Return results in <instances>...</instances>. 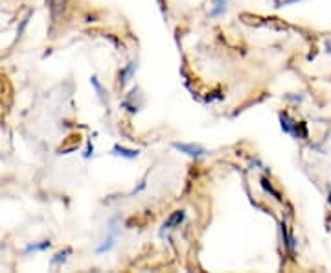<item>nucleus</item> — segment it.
Wrapping results in <instances>:
<instances>
[{
  "label": "nucleus",
  "instance_id": "obj_1",
  "mask_svg": "<svg viewBox=\"0 0 331 273\" xmlns=\"http://www.w3.org/2000/svg\"><path fill=\"white\" fill-rule=\"evenodd\" d=\"M116 221H118V218H112L110 220V227H109V235L107 238L103 240V243H101L100 247L96 249V253H105V251L112 249L116 243V238H118V227H116Z\"/></svg>",
  "mask_w": 331,
  "mask_h": 273
},
{
  "label": "nucleus",
  "instance_id": "obj_2",
  "mask_svg": "<svg viewBox=\"0 0 331 273\" xmlns=\"http://www.w3.org/2000/svg\"><path fill=\"white\" fill-rule=\"evenodd\" d=\"M173 148L179 150L180 153H186L190 157H201L206 153V150L199 144H184V142H173Z\"/></svg>",
  "mask_w": 331,
  "mask_h": 273
},
{
  "label": "nucleus",
  "instance_id": "obj_3",
  "mask_svg": "<svg viewBox=\"0 0 331 273\" xmlns=\"http://www.w3.org/2000/svg\"><path fill=\"white\" fill-rule=\"evenodd\" d=\"M46 4H48V9H50L52 21L57 22L59 17L65 13L66 7H68V0H46Z\"/></svg>",
  "mask_w": 331,
  "mask_h": 273
},
{
  "label": "nucleus",
  "instance_id": "obj_4",
  "mask_svg": "<svg viewBox=\"0 0 331 273\" xmlns=\"http://www.w3.org/2000/svg\"><path fill=\"white\" fill-rule=\"evenodd\" d=\"M186 220V211H175V212L169 214V218L164 221V225H162V229H175L179 227L182 221Z\"/></svg>",
  "mask_w": 331,
  "mask_h": 273
},
{
  "label": "nucleus",
  "instance_id": "obj_5",
  "mask_svg": "<svg viewBox=\"0 0 331 273\" xmlns=\"http://www.w3.org/2000/svg\"><path fill=\"white\" fill-rule=\"evenodd\" d=\"M135 70H137V63H135V61L127 63V65H125V68H122V70H120V87H125V85H127V81L133 78Z\"/></svg>",
  "mask_w": 331,
  "mask_h": 273
},
{
  "label": "nucleus",
  "instance_id": "obj_6",
  "mask_svg": "<svg viewBox=\"0 0 331 273\" xmlns=\"http://www.w3.org/2000/svg\"><path fill=\"white\" fill-rule=\"evenodd\" d=\"M280 122H281V129H283L285 133H289V135H293V129H295L296 120L295 118H291V115H289L287 111L280 113Z\"/></svg>",
  "mask_w": 331,
  "mask_h": 273
},
{
  "label": "nucleus",
  "instance_id": "obj_7",
  "mask_svg": "<svg viewBox=\"0 0 331 273\" xmlns=\"http://www.w3.org/2000/svg\"><path fill=\"white\" fill-rule=\"evenodd\" d=\"M281 236H283V242H285V245H287V249L291 251V253H295L296 240H295V236L287 231V223H285V221H281Z\"/></svg>",
  "mask_w": 331,
  "mask_h": 273
},
{
  "label": "nucleus",
  "instance_id": "obj_8",
  "mask_svg": "<svg viewBox=\"0 0 331 273\" xmlns=\"http://www.w3.org/2000/svg\"><path fill=\"white\" fill-rule=\"evenodd\" d=\"M112 153L118 155V157H125V159H137L138 155H140V152H138V150H129V148H123V146H120V144H116V146L112 148Z\"/></svg>",
  "mask_w": 331,
  "mask_h": 273
},
{
  "label": "nucleus",
  "instance_id": "obj_9",
  "mask_svg": "<svg viewBox=\"0 0 331 273\" xmlns=\"http://www.w3.org/2000/svg\"><path fill=\"white\" fill-rule=\"evenodd\" d=\"M52 247V242L50 240H43V242H37V243H29V245H26L24 249H22V253L24 255H29V253H37V251H46Z\"/></svg>",
  "mask_w": 331,
  "mask_h": 273
},
{
  "label": "nucleus",
  "instance_id": "obj_10",
  "mask_svg": "<svg viewBox=\"0 0 331 273\" xmlns=\"http://www.w3.org/2000/svg\"><path fill=\"white\" fill-rule=\"evenodd\" d=\"M72 255V249L70 247H65L63 251H59V253H55L54 255V258L50 260V264L52 266H61V264H65L66 262V258Z\"/></svg>",
  "mask_w": 331,
  "mask_h": 273
},
{
  "label": "nucleus",
  "instance_id": "obj_11",
  "mask_svg": "<svg viewBox=\"0 0 331 273\" xmlns=\"http://www.w3.org/2000/svg\"><path fill=\"white\" fill-rule=\"evenodd\" d=\"M293 137L296 139H307V125L303 122H296L295 129H293Z\"/></svg>",
  "mask_w": 331,
  "mask_h": 273
},
{
  "label": "nucleus",
  "instance_id": "obj_12",
  "mask_svg": "<svg viewBox=\"0 0 331 273\" xmlns=\"http://www.w3.org/2000/svg\"><path fill=\"white\" fill-rule=\"evenodd\" d=\"M90 83H92V87L96 89V92H98V98H100V100L103 103H107V98H105V89L101 87V83L98 81V78H96V76H92V78H90Z\"/></svg>",
  "mask_w": 331,
  "mask_h": 273
},
{
  "label": "nucleus",
  "instance_id": "obj_13",
  "mask_svg": "<svg viewBox=\"0 0 331 273\" xmlns=\"http://www.w3.org/2000/svg\"><path fill=\"white\" fill-rule=\"evenodd\" d=\"M224 9H226V2L224 0H217L216 4H214V9L210 11V17H217V15L224 13Z\"/></svg>",
  "mask_w": 331,
  "mask_h": 273
},
{
  "label": "nucleus",
  "instance_id": "obj_14",
  "mask_svg": "<svg viewBox=\"0 0 331 273\" xmlns=\"http://www.w3.org/2000/svg\"><path fill=\"white\" fill-rule=\"evenodd\" d=\"M259 183H261V186H263V188H265L267 192H271V194H273L274 198L278 199V201H281V196H280V192H276L273 188V186H271V183H269V181H267V177H261V179H259Z\"/></svg>",
  "mask_w": 331,
  "mask_h": 273
},
{
  "label": "nucleus",
  "instance_id": "obj_15",
  "mask_svg": "<svg viewBox=\"0 0 331 273\" xmlns=\"http://www.w3.org/2000/svg\"><path fill=\"white\" fill-rule=\"evenodd\" d=\"M31 15H33V11H29V13L26 15V17H24V19H22V22H21V28L17 30V37H19V39H21V35H22V33H24V28H26V26H28V22H29V17H31Z\"/></svg>",
  "mask_w": 331,
  "mask_h": 273
},
{
  "label": "nucleus",
  "instance_id": "obj_16",
  "mask_svg": "<svg viewBox=\"0 0 331 273\" xmlns=\"http://www.w3.org/2000/svg\"><path fill=\"white\" fill-rule=\"evenodd\" d=\"M273 2L276 7H283V6H291V4H295V2H300V0H273Z\"/></svg>",
  "mask_w": 331,
  "mask_h": 273
},
{
  "label": "nucleus",
  "instance_id": "obj_17",
  "mask_svg": "<svg viewBox=\"0 0 331 273\" xmlns=\"http://www.w3.org/2000/svg\"><path fill=\"white\" fill-rule=\"evenodd\" d=\"M92 152H94V148H92V142H90V140H88V146H86V153H85V157H86V159H88V157H90V155H92Z\"/></svg>",
  "mask_w": 331,
  "mask_h": 273
},
{
  "label": "nucleus",
  "instance_id": "obj_18",
  "mask_svg": "<svg viewBox=\"0 0 331 273\" xmlns=\"http://www.w3.org/2000/svg\"><path fill=\"white\" fill-rule=\"evenodd\" d=\"M326 50H328V54H331V39L326 41Z\"/></svg>",
  "mask_w": 331,
  "mask_h": 273
},
{
  "label": "nucleus",
  "instance_id": "obj_19",
  "mask_svg": "<svg viewBox=\"0 0 331 273\" xmlns=\"http://www.w3.org/2000/svg\"><path fill=\"white\" fill-rule=\"evenodd\" d=\"M328 199H330V205H331V184H328Z\"/></svg>",
  "mask_w": 331,
  "mask_h": 273
},
{
  "label": "nucleus",
  "instance_id": "obj_20",
  "mask_svg": "<svg viewBox=\"0 0 331 273\" xmlns=\"http://www.w3.org/2000/svg\"><path fill=\"white\" fill-rule=\"evenodd\" d=\"M4 249H6V243L0 242V253H2V251H4Z\"/></svg>",
  "mask_w": 331,
  "mask_h": 273
}]
</instances>
